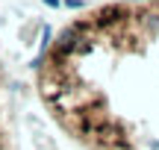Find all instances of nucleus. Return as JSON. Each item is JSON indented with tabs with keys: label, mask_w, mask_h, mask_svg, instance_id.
<instances>
[{
	"label": "nucleus",
	"mask_w": 159,
	"mask_h": 150,
	"mask_svg": "<svg viewBox=\"0 0 159 150\" xmlns=\"http://www.w3.org/2000/svg\"><path fill=\"white\" fill-rule=\"evenodd\" d=\"M124 18H127L124 6H103L94 15V27H109V24H118V21H124Z\"/></svg>",
	"instance_id": "f257e3e1"
},
{
	"label": "nucleus",
	"mask_w": 159,
	"mask_h": 150,
	"mask_svg": "<svg viewBox=\"0 0 159 150\" xmlns=\"http://www.w3.org/2000/svg\"><path fill=\"white\" fill-rule=\"evenodd\" d=\"M144 18V27H148V29H159V12H156V15H142Z\"/></svg>",
	"instance_id": "f03ea898"
},
{
	"label": "nucleus",
	"mask_w": 159,
	"mask_h": 150,
	"mask_svg": "<svg viewBox=\"0 0 159 150\" xmlns=\"http://www.w3.org/2000/svg\"><path fill=\"white\" fill-rule=\"evenodd\" d=\"M47 44H50V29H41V50H47Z\"/></svg>",
	"instance_id": "7ed1b4c3"
},
{
	"label": "nucleus",
	"mask_w": 159,
	"mask_h": 150,
	"mask_svg": "<svg viewBox=\"0 0 159 150\" xmlns=\"http://www.w3.org/2000/svg\"><path fill=\"white\" fill-rule=\"evenodd\" d=\"M59 3L62 0H44V6H50V9H59Z\"/></svg>",
	"instance_id": "20e7f679"
},
{
	"label": "nucleus",
	"mask_w": 159,
	"mask_h": 150,
	"mask_svg": "<svg viewBox=\"0 0 159 150\" xmlns=\"http://www.w3.org/2000/svg\"><path fill=\"white\" fill-rule=\"evenodd\" d=\"M65 3H68L71 9H80V0H65Z\"/></svg>",
	"instance_id": "39448f33"
}]
</instances>
